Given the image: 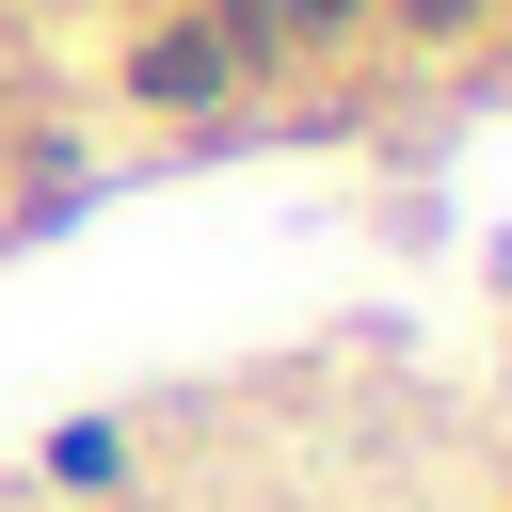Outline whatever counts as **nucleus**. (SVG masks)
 Instances as JSON below:
<instances>
[{
  "label": "nucleus",
  "mask_w": 512,
  "mask_h": 512,
  "mask_svg": "<svg viewBox=\"0 0 512 512\" xmlns=\"http://www.w3.org/2000/svg\"><path fill=\"white\" fill-rule=\"evenodd\" d=\"M224 80H240V64H224V32H208V16H160V32L128 48V96H144V112H208Z\"/></svg>",
  "instance_id": "nucleus-1"
},
{
  "label": "nucleus",
  "mask_w": 512,
  "mask_h": 512,
  "mask_svg": "<svg viewBox=\"0 0 512 512\" xmlns=\"http://www.w3.org/2000/svg\"><path fill=\"white\" fill-rule=\"evenodd\" d=\"M208 32H224V64H272L288 48V0H208Z\"/></svg>",
  "instance_id": "nucleus-2"
},
{
  "label": "nucleus",
  "mask_w": 512,
  "mask_h": 512,
  "mask_svg": "<svg viewBox=\"0 0 512 512\" xmlns=\"http://www.w3.org/2000/svg\"><path fill=\"white\" fill-rule=\"evenodd\" d=\"M480 16H496V0H400V32H416V48H448V32H480Z\"/></svg>",
  "instance_id": "nucleus-3"
},
{
  "label": "nucleus",
  "mask_w": 512,
  "mask_h": 512,
  "mask_svg": "<svg viewBox=\"0 0 512 512\" xmlns=\"http://www.w3.org/2000/svg\"><path fill=\"white\" fill-rule=\"evenodd\" d=\"M304 16H320V32H336V16H368V0H304Z\"/></svg>",
  "instance_id": "nucleus-4"
}]
</instances>
